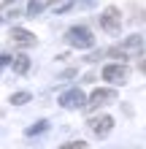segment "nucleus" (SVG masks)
<instances>
[{"label":"nucleus","instance_id":"nucleus-15","mask_svg":"<svg viewBox=\"0 0 146 149\" xmlns=\"http://www.w3.org/2000/svg\"><path fill=\"white\" fill-rule=\"evenodd\" d=\"M138 68H141V73H146V60H141V65H138Z\"/></svg>","mask_w":146,"mask_h":149},{"label":"nucleus","instance_id":"nucleus-14","mask_svg":"<svg viewBox=\"0 0 146 149\" xmlns=\"http://www.w3.org/2000/svg\"><path fill=\"white\" fill-rule=\"evenodd\" d=\"M11 63V54H0V65H8Z\"/></svg>","mask_w":146,"mask_h":149},{"label":"nucleus","instance_id":"nucleus-5","mask_svg":"<svg viewBox=\"0 0 146 149\" xmlns=\"http://www.w3.org/2000/svg\"><path fill=\"white\" fill-rule=\"evenodd\" d=\"M114 98H116V92H114V90H108V87H98V90L89 95V100H87V109H89V111H98L100 106L111 103Z\"/></svg>","mask_w":146,"mask_h":149},{"label":"nucleus","instance_id":"nucleus-6","mask_svg":"<svg viewBox=\"0 0 146 149\" xmlns=\"http://www.w3.org/2000/svg\"><path fill=\"white\" fill-rule=\"evenodd\" d=\"M89 127H92V133H95L98 138H106L111 130H114V117H108V114L95 117V119H89Z\"/></svg>","mask_w":146,"mask_h":149},{"label":"nucleus","instance_id":"nucleus-11","mask_svg":"<svg viewBox=\"0 0 146 149\" xmlns=\"http://www.w3.org/2000/svg\"><path fill=\"white\" fill-rule=\"evenodd\" d=\"M44 130H49V122H46V119H41V122H35V125H30L27 130H24V136L33 138V136H41Z\"/></svg>","mask_w":146,"mask_h":149},{"label":"nucleus","instance_id":"nucleus-1","mask_svg":"<svg viewBox=\"0 0 146 149\" xmlns=\"http://www.w3.org/2000/svg\"><path fill=\"white\" fill-rule=\"evenodd\" d=\"M65 41L71 43L73 49H92L95 46V36L84 27V24H76V27H71L65 33Z\"/></svg>","mask_w":146,"mask_h":149},{"label":"nucleus","instance_id":"nucleus-13","mask_svg":"<svg viewBox=\"0 0 146 149\" xmlns=\"http://www.w3.org/2000/svg\"><path fill=\"white\" fill-rule=\"evenodd\" d=\"M60 149H87V141H68V144H62Z\"/></svg>","mask_w":146,"mask_h":149},{"label":"nucleus","instance_id":"nucleus-2","mask_svg":"<svg viewBox=\"0 0 146 149\" xmlns=\"http://www.w3.org/2000/svg\"><path fill=\"white\" fill-rule=\"evenodd\" d=\"M100 27L111 33V36H116L119 30H122V11H119L116 6H108V8H103V14H100Z\"/></svg>","mask_w":146,"mask_h":149},{"label":"nucleus","instance_id":"nucleus-10","mask_svg":"<svg viewBox=\"0 0 146 149\" xmlns=\"http://www.w3.org/2000/svg\"><path fill=\"white\" fill-rule=\"evenodd\" d=\"M141 46H143V36H138V33L122 41V49L125 52H135V49H141Z\"/></svg>","mask_w":146,"mask_h":149},{"label":"nucleus","instance_id":"nucleus-3","mask_svg":"<svg viewBox=\"0 0 146 149\" xmlns=\"http://www.w3.org/2000/svg\"><path fill=\"white\" fill-rule=\"evenodd\" d=\"M100 76L106 79L108 84H125L127 81V65L125 63H111V65H106L100 71Z\"/></svg>","mask_w":146,"mask_h":149},{"label":"nucleus","instance_id":"nucleus-9","mask_svg":"<svg viewBox=\"0 0 146 149\" xmlns=\"http://www.w3.org/2000/svg\"><path fill=\"white\" fill-rule=\"evenodd\" d=\"M51 3H57V0H30V6H27V16L41 14V11H44V8H49Z\"/></svg>","mask_w":146,"mask_h":149},{"label":"nucleus","instance_id":"nucleus-12","mask_svg":"<svg viewBox=\"0 0 146 149\" xmlns=\"http://www.w3.org/2000/svg\"><path fill=\"white\" fill-rule=\"evenodd\" d=\"M30 98H33V95L22 90V92H14L8 100H11V106H24V103H30Z\"/></svg>","mask_w":146,"mask_h":149},{"label":"nucleus","instance_id":"nucleus-4","mask_svg":"<svg viewBox=\"0 0 146 149\" xmlns=\"http://www.w3.org/2000/svg\"><path fill=\"white\" fill-rule=\"evenodd\" d=\"M60 106L62 109H81V106H87V95H84L79 87L65 90L62 95H60Z\"/></svg>","mask_w":146,"mask_h":149},{"label":"nucleus","instance_id":"nucleus-8","mask_svg":"<svg viewBox=\"0 0 146 149\" xmlns=\"http://www.w3.org/2000/svg\"><path fill=\"white\" fill-rule=\"evenodd\" d=\"M11 68H14V73L24 76V73L30 71V57H27V54H16V57H11Z\"/></svg>","mask_w":146,"mask_h":149},{"label":"nucleus","instance_id":"nucleus-7","mask_svg":"<svg viewBox=\"0 0 146 149\" xmlns=\"http://www.w3.org/2000/svg\"><path fill=\"white\" fill-rule=\"evenodd\" d=\"M11 41L16 43V46H24V49H27V46H35V43H38V38L33 36L30 30H24V27H11Z\"/></svg>","mask_w":146,"mask_h":149}]
</instances>
